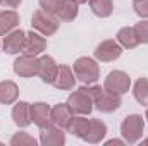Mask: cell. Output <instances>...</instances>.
Returning a JSON list of instances; mask_svg holds the SVG:
<instances>
[{"label":"cell","mask_w":148,"mask_h":146,"mask_svg":"<svg viewBox=\"0 0 148 146\" xmlns=\"http://www.w3.org/2000/svg\"><path fill=\"white\" fill-rule=\"evenodd\" d=\"M143 129H145V120L138 113L127 115L121 124V134L126 143H136L143 136Z\"/></svg>","instance_id":"3"},{"label":"cell","mask_w":148,"mask_h":146,"mask_svg":"<svg viewBox=\"0 0 148 146\" xmlns=\"http://www.w3.org/2000/svg\"><path fill=\"white\" fill-rule=\"evenodd\" d=\"M57 89H62V91H69L73 89L74 84H76V77H74V72L69 65H59L57 69V74H55V79L52 83Z\"/></svg>","instance_id":"14"},{"label":"cell","mask_w":148,"mask_h":146,"mask_svg":"<svg viewBox=\"0 0 148 146\" xmlns=\"http://www.w3.org/2000/svg\"><path fill=\"white\" fill-rule=\"evenodd\" d=\"M40 143L43 146H60L66 143V134L62 132V127L52 124L48 127H41Z\"/></svg>","instance_id":"10"},{"label":"cell","mask_w":148,"mask_h":146,"mask_svg":"<svg viewBox=\"0 0 148 146\" xmlns=\"http://www.w3.org/2000/svg\"><path fill=\"white\" fill-rule=\"evenodd\" d=\"M14 72L21 77H33L38 76V59L31 55H21L14 60Z\"/></svg>","instance_id":"8"},{"label":"cell","mask_w":148,"mask_h":146,"mask_svg":"<svg viewBox=\"0 0 148 146\" xmlns=\"http://www.w3.org/2000/svg\"><path fill=\"white\" fill-rule=\"evenodd\" d=\"M122 55V45L115 40H105L95 48V59L100 62H112Z\"/></svg>","instance_id":"7"},{"label":"cell","mask_w":148,"mask_h":146,"mask_svg":"<svg viewBox=\"0 0 148 146\" xmlns=\"http://www.w3.org/2000/svg\"><path fill=\"white\" fill-rule=\"evenodd\" d=\"M12 120L19 127H28L31 120V105L26 102H17L12 108Z\"/></svg>","instance_id":"15"},{"label":"cell","mask_w":148,"mask_h":146,"mask_svg":"<svg viewBox=\"0 0 148 146\" xmlns=\"http://www.w3.org/2000/svg\"><path fill=\"white\" fill-rule=\"evenodd\" d=\"M55 16H57V19L62 21V23L74 21V19L77 17V3H76L74 0H64Z\"/></svg>","instance_id":"21"},{"label":"cell","mask_w":148,"mask_h":146,"mask_svg":"<svg viewBox=\"0 0 148 146\" xmlns=\"http://www.w3.org/2000/svg\"><path fill=\"white\" fill-rule=\"evenodd\" d=\"M19 24V16L16 10H0V35H7Z\"/></svg>","instance_id":"19"},{"label":"cell","mask_w":148,"mask_h":146,"mask_svg":"<svg viewBox=\"0 0 148 146\" xmlns=\"http://www.w3.org/2000/svg\"><path fill=\"white\" fill-rule=\"evenodd\" d=\"M57 62L50 57V55H43L38 59V76L41 77L43 83L47 84H52L53 79H55V74H57Z\"/></svg>","instance_id":"12"},{"label":"cell","mask_w":148,"mask_h":146,"mask_svg":"<svg viewBox=\"0 0 148 146\" xmlns=\"http://www.w3.org/2000/svg\"><path fill=\"white\" fill-rule=\"evenodd\" d=\"M147 119H148V107H147Z\"/></svg>","instance_id":"33"},{"label":"cell","mask_w":148,"mask_h":146,"mask_svg":"<svg viewBox=\"0 0 148 146\" xmlns=\"http://www.w3.org/2000/svg\"><path fill=\"white\" fill-rule=\"evenodd\" d=\"M133 95L136 98V102L143 107H148V79L147 77H140L134 86H133Z\"/></svg>","instance_id":"23"},{"label":"cell","mask_w":148,"mask_h":146,"mask_svg":"<svg viewBox=\"0 0 148 146\" xmlns=\"http://www.w3.org/2000/svg\"><path fill=\"white\" fill-rule=\"evenodd\" d=\"M19 96V88L14 81H2L0 83V103L10 105L17 100Z\"/></svg>","instance_id":"18"},{"label":"cell","mask_w":148,"mask_h":146,"mask_svg":"<svg viewBox=\"0 0 148 146\" xmlns=\"http://www.w3.org/2000/svg\"><path fill=\"white\" fill-rule=\"evenodd\" d=\"M126 143V141H121V139H110V141H107V145L112 146V145H119V146H122Z\"/></svg>","instance_id":"30"},{"label":"cell","mask_w":148,"mask_h":146,"mask_svg":"<svg viewBox=\"0 0 148 146\" xmlns=\"http://www.w3.org/2000/svg\"><path fill=\"white\" fill-rule=\"evenodd\" d=\"M74 2H76V3H77V5H79V3H86V2H88V0H74Z\"/></svg>","instance_id":"31"},{"label":"cell","mask_w":148,"mask_h":146,"mask_svg":"<svg viewBox=\"0 0 148 146\" xmlns=\"http://www.w3.org/2000/svg\"><path fill=\"white\" fill-rule=\"evenodd\" d=\"M86 91L90 93V96H91V100H93V105L97 107V110H100V112H103V113L115 112L117 108H121V105H122L121 95L112 93V91H107L105 88L102 89L100 86H88Z\"/></svg>","instance_id":"1"},{"label":"cell","mask_w":148,"mask_h":146,"mask_svg":"<svg viewBox=\"0 0 148 146\" xmlns=\"http://www.w3.org/2000/svg\"><path fill=\"white\" fill-rule=\"evenodd\" d=\"M133 7L140 17H148V0H134Z\"/></svg>","instance_id":"28"},{"label":"cell","mask_w":148,"mask_h":146,"mask_svg":"<svg viewBox=\"0 0 148 146\" xmlns=\"http://www.w3.org/2000/svg\"><path fill=\"white\" fill-rule=\"evenodd\" d=\"M136 36L140 40V43H148V21H141L134 26Z\"/></svg>","instance_id":"27"},{"label":"cell","mask_w":148,"mask_h":146,"mask_svg":"<svg viewBox=\"0 0 148 146\" xmlns=\"http://www.w3.org/2000/svg\"><path fill=\"white\" fill-rule=\"evenodd\" d=\"M117 41L122 45V48H134L140 45V40L136 36L134 28H122L117 33Z\"/></svg>","instance_id":"22"},{"label":"cell","mask_w":148,"mask_h":146,"mask_svg":"<svg viewBox=\"0 0 148 146\" xmlns=\"http://www.w3.org/2000/svg\"><path fill=\"white\" fill-rule=\"evenodd\" d=\"M93 14L98 17H109L114 12V0H88Z\"/></svg>","instance_id":"24"},{"label":"cell","mask_w":148,"mask_h":146,"mask_svg":"<svg viewBox=\"0 0 148 146\" xmlns=\"http://www.w3.org/2000/svg\"><path fill=\"white\" fill-rule=\"evenodd\" d=\"M105 134H107V126H105L102 120L93 119V120H90L88 132H86V136H84L83 139H84L86 143L95 145V143H100V141L105 138Z\"/></svg>","instance_id":"17"},{"label":"cell","mask_w":148,"mask_h":146,"mask_svg":"<svg viewBox=\"0 0 148 146\" xmlns=\"http://www.w3.org/2000/svg\"><path fill=\"white\" fill-rule=\"evenodd\" d=\"M143 145H147V146H148V138L145 139V141H143Z\"/></svg>","instance_id":"32"},{"label":"cell","mask_w":148,"mask_h":146,"mask_svg":"<svg viewBox=\"0 0 148 146\" xmlns=\"http://www.w3.org/2000/svg\"><path fill=\"white\" fill-rule=\"evenodd\" d=\"M24 38H26V33L21 31V29H12L10 33H7L5 38H3V43H2V48L5 53H19L23 52V46H24Z\"/></svg>","instance_id":"9"},{"label":"cell","mask_w":148,"mask_h":146,"mask_svg":"<svg viewBox=\"0 0 148 146\" xmlns=\"http://www.w3.org/2000/svg\"><path fill=\"white\" fill-rule=\"evenodd\" d=\"M0 3H2V2H0Z\"/></svg>","instance_id":"35"},{"label":"cell","mask_w":148,"mask_h":146,"mask_svg":"<svg viewBox=\"0 0 148 146\" xmlns=\"http://www.w3.org/2000/svg\"><path fill=\"white\" fill-rule=\"evenodd\" d=\"M67 107L71 112L77 113V115H88L93 110V100L90 96V93L86 91V88H79L77 91H74L67 98Z\"/></svg>","instance_id":"4"},{"label":"cell","mask_w":148,"mask_h":146,"mask_svg":"<svg viewBox=\"0 0 148 146\" xmlns=\"http://www.w3.org/2000/svg\"><path fill=\"white\" fill-rule=\"evenodd\" d=\"M31 26L43 36H52L59 29V19L52 14H47L45 10H36L31 17Z\"/></svg>","instance_id":"5"},{"label":"cell","mask_w":148,"mask_h":146,"mask_svg":"<svg viewBox=\"0 0 148 146\" xmlns=\"http://www.w3.org/2000/svg\"><path fill=\"white\" fill-rule=\"evenodd\" d=\"M133 2H134V0H133Z\"/></svg>","instance_id":"34"},{"label":"cell","mask_w":148,"mask_h":146,"mask_svg":"<svg viewBox=\"0 0 148 146\" xmlns=\"http://www.w3.org/2000/svg\"><path fill=\"white\" fill-rule=\"evenodd\" d=\"M0 2H2L5 7H10V9H14V7H17V5H19L23 0H0Z\"/></svg>","instance_id":"29"},{"label":"cell","mask_w":148,"mask_h":146,"mask_svg":"<svg viewBox=\"0 0 148 146\" xmlns=\"http://www.w3.org/2000/svg\"><path fill=\"white\" fill-rule=\"evenodd\" d=\"M31 120L40 129L52 126V108H50V105H47L43 102L33 103L31 105Z\"/></svg>","instance_id":"13"},{"label":"cell","mask_w":148,"mask_h":146,"mask_svg":"<svg viewBox=\"0 0 148 146\" xmlns=\"http://www.w3.org/2000/svg\"><path fill=\"white\" fill-rule=\"evenodd\" d=\"M88 127H90V120L88 119H84L83 115H79V117H74L69 120V124H67V131L74 134L76 138H84L86 136V132H88Z\"/></svg>","instance_id":"20"},{"label":"cell","mask_w":148,"mask_h":146,"mask_svg":"<svg viewBox=\"0 0 148 146\" xmlns=\"http://www.w3.org/2000/svg\"><path fill=\"white\" fill-rule=\"evenodd\" d=\"M45 48H47V40L43 38V35L33 33V31H29L26 35V38H24V46H23V53L24 55L36 57Z\"/></svg>","instance_id":"11"},{"label":"cell","mask_w":148,"mask_h":146,"mask_svg":"<svg viewBox=\"0 0 148 146\" xmlns=\"http://www.w3.org/2000/svg\"><path fill=\"white\" fill-rule=\"evenodd\" d=\"M129 86H131V77L124 71H112V72H109V76L105 77V83H103V88L107 91L117 93V95L127 93Z\"/></svg>","instance_id":"6"},{"label":"cell","mask_w":148,"mask_h":146,"mask_svg":"<svg viewBox=\"0 0 148 146\" xmlns=\"http://www.w3.org/2000/svg\"><path fill=\"white\" fill-rule=\"evenodd\" d=\"M73 119V112L67 107V103H59L52 107V124L62 129H67L69 120Z\"/></svg>","instance_id":"16"},{"label":"cell","mask_w":148,"mask_h":146,"mask_svg":"<svg viewBox=\"0 0 148 146\" xmlns=\"http://www.w3.org/2000/svg\"><path fill=\"white\" fill-rule=\"evenodd\" d=\"M62 2H64V0H40V7H41V10H45L47 14L55 16L57 10H59L60 5H62Z\"/></svg>","instance_id":"26"},{"label":"cell","mask_w":148,"mask_h":146,"mask_svg":"<svg viewBox=\"0 0 148 146\" xmlns=\"http://www.w3.org/2000/svg\"><path fill=\"white\" fill-rule=\"evenodd\" d=\"M36 139L33 136H29L28 132H17L10 138V145L12 146H36Z\"/></svg>","instance_id":"25"},{"label":"cell","mask_w":148,"mask_h":146,"mask_svg":"<svg viewBox=\"0 0 148 146\" xmlns=\"http://www.w3.org/2000/svg\"><path fill=\"white\" fill-rule=\"evenodd\" d=\"M74 74H76V77L81 83L93 84L100 77V67H98V64L93 59H90V57H79L74 62Z\"/></svg>","instance_id":"2"}]
</instances>
